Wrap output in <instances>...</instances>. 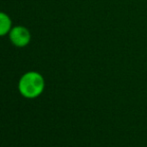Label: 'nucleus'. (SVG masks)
Returning a JSON list of instances; mask_svg holds the SVG:
<instances>
[{
	"instance_id": "7ed1b4c3",
	"label": "nucleus",
	"mask_w": 147,
	"mask_h": 147,
	"mask_svg": "<svg viewBox=\"0 0 147 147\" xmlns=\"http://www.w3.org/2000/svg\"><path fill=\"white\" fill-rule=\"evenodd\" d=\"M12 28V21L10 17L4 12H0V37L10 32Z\"/></svg>"
},
{
	"instance_id": "f257e3e1",
	"label": "nucleus",
	"mask_w": 147,
	"mask_h": 147,
	"mask_svg": "<svg viewBox=\"0 0 147 147\" xmlns=\"http://www.w3.org/2000/svg\"><path fill=\"white\" fill-rule=\"evenodd\" d=\"M45 89L44 77L37 71H28L20 77L18 81V91L27 99L39 97Z\"/></svg>"
},
{
	"instance_id": "f03ea898",
	"label": "nucleus",
	"mask_w": 147,
	"mask_h": 147,
	"mask_svg": "<svg viewBox=\"0 0 147 147\" xmlns=\"http://www.w3.org/2000/svg\"><path fill=\"white\" fill-rule=\"evenodd\" d=\"M9 39L16 47H25L30 43L31 34L24 26H15L10 30Z\"/></svg>"
}]
</instances>
